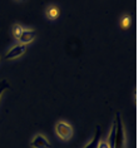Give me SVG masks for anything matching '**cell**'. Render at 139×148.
Here are the masks:
<instances>
[{
	"instance_id": "cell-1",
	"label": "cell",
	"mask_w": 139,
	"mask_h": 148,
	"mask_svg": "<svg viewBox=\"0 0 139 148\" xmlns=\"http://www.w3.org/2000/svg\"><path fill=\"white\" fill-rule=\"evenodd\" d=\"M114 123H115L114 148H124V143H125V134H124V127H123L122 118H120L119 113H117Z\"/></svg>"
},
{
	"instance_id": "cell-2",
	"label": "cell",
	"mask_w": 139,
	"mask_h": 148,
	"mask_svg": "<svg viewBox=\"0 0 139 148\" xmlns=\"http://www.w3.org/2000/svg\"><path fill=\"white\" fill-rule=\"evenodd\" d=\"M55 132L58 137L63 140H68L72 138L73 136V128L70 124H68L67 122H58L55 125Z\"/></svg>"
},
{
	"instance_id": "cell-3",
	"label": "cell",
	"mask_w": 139,
	"mask_h": 148,
	"mask_svg": "<svg viewBox=\"0 0 139 148\" xmlns=\"http://www.w3.org/2000/svg\"><path fill=\"white\" fill-rule=\"evenodd\" d=\"M25 49H27V45H24V44H18V45L13 47L12 49H10L8 53H6L5 59L10 60V59L19 58V57H21V55L25 53Z\"/></svg>"
},
{
	"instance_id": "cell-4",
	"label": "cell",
	"mask_w": 139,
	"mask_h": 148,
	"mask_svg": "<svg viewBox=\"0 0 139 148\" xmlns=\"http://www.w3.org/2000/svg\"><path fill=\"white\" fill-rule=\"evenodd\" d=\"M30 146L33 148H50L52 147L50 146V143L48 142V139H46L44 136H42V134L35 136L34 138H33V140H31Z\"/></svg>"
},
{
	"instance_id": "cell-5",
	"label": "cell",
	"mask_w": 139,
	"mask_h": 148,
	"mask_svg": "<svg viewBox=\"0 0 139 148\" xmlns=\"http://www.w3.org/2000/svg\"><path fill=\"white\" fill-rule=\"evenodd\" d=\"M35 36H36V33L34 30H25L24 29V32L21 33L20 38L18 40H20V44L27 45L28 43H30V42H33V40L35 39Z\"/></svg>"
},
{
	"instance_id": "cell-6",
	"label": "cell",
	"mask_w": 139,
	"mask_h": 148,
	"mask_svg": "<svg viewBox=\"0 0 139 148\" xmlns=\"http://www.w3.org/2000/svg\"><path fill=\"white\" fill-rule=\"evenodd\" d=\"M102 139V129L99 125H97V129H95V134H94V138L91 139V142H89L84 148H98V144H99Z\"/></svg>"
},
{
	"instance_id": "cell-7",
	"label": "cell",
	"mask_w": 139,
	"mask_h": 148,
	"mask_svg": "<svg viewBox=\"0 0 139 148\" xmlns=\"http://www.w3.org/2000/svg\"><path fill=\"white\" fill-rule=\"evenodd\" d=\"M46 14H48L49 19H55V18H58V15H59V10H58L57 6H50L48 9V12H46Z\"/></svg>"
},
{
	"instance_id": "cell-8",
	"label": "cell",
	"mask_w": 139,
	"mask_h": 148,
	"mask_svg": "<svg viewBox=\"0 0 139 148\" xmlns=\"http://www.w3.org/2000/svg\"><path fill=\"white\" fill-rule=\"evenodd\" d=\"M24 32V28L21 27V25H19V24H15L14 25V28H13V34H14V36H15L16 39H19L20 38V35H21V33Z\"/></svg>"
},
{
	"instance_id": "cell-9",
	"label": "cell",
	"mask_w": 139,
	"mask_h": 148,
	"mask_svg": "<svg viewBox=\"0 0 139 148\" xmlns=\"http://www.w3.org/2000/svg\"><path fill=\"white\" fill-rule=\"evenodd\" d=\"M122 28L123 29H127V28H129V25H130V18L129 16H125L124 19L122 20Z\"/></svg>"
},
{
	"instance_id": "cell-10",
	"label": "cell",
	"mask_w": 139,
	"mask_h": 148,
	"mask_svg": "<svg viewBox=\"0 0 139 148\" xmlns=\"http://www.w3.org/2000/svg\"><path fill=\"white\" fill-rule=\"evenodd\" d=\"M6 88H8V83H6L5 80H3V82L0 83V95H1V93L6 89Z\"/></svg>"
},
{
	"instance_id": "cell-11",
	"label": "cell",
	"mask_w": 139,
	"mask_h": 148,
	"mask_svg": "<svg viewBox=\"0 0 139 148\" xmlns=\"http://www.w3.org/2000/svg\"><path fill=\"white\" fill-rule=\"evenodd\" d=\"M98 148H109L107 142H103V140H100L99 144H98Z\"/></svg>"
}]
</instances>
